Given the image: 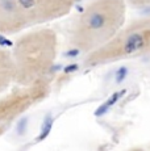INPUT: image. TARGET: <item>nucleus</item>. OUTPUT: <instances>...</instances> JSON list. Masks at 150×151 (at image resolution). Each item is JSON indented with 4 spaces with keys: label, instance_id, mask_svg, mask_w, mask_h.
<instances>
[{
    "label": "nucleus",
    "instance_id": "6e6552de",
    "mask_svg": "<svg viewBox=\"0 0 150 151\" xmlns=\"http://www.w3.org/2000/svg\"><path fill=\"white\" fill-rule=\"evenodd\" d=\"M5 129H7V126H3V125H0V137L3 135V133H4Z\"/></svg>",
    "mask_w": 150,
    "mask_h": 151
},
{
    "label": "nucleus",
    "instance_id": "423d86ee",
    "mask_svg": "<svg viewBox=\"0 0 150 151\" xmlns=\"http://www.w3.org/2000/svg\"><path fill=\"white\" fill-rule=\"evenodd\" d=\"M16 82V71L11 50L0 47V93Z\"/></svg>",
    "mask_w": 150,
    "mask_h": 151
},
{
    "label": "nucleus",
    "instance_id": "7ed1b4c3",
    "mask_svg": "<svg viewBox=\"0 0 150 151\" xmlns=\"http://www.w3.org/2000/svg\"><path fill=\"white\" fill-rule=\"evenodd\" d=\"M79 0H0V34H16L71 12Z\"/></svg>",
    "mask_w": 150,
    "mask_h": 151
},
{
    "label": "nucleus",
    "instance_id": "f257e3e1",
    "mask_svg": "<svg viewBox=\"0 0 150 151\" xmlns=\"http://www.w3.org/2000/svg\"><path fill=\"white\" fill-rule=\"evenodd\" d=\"M125 0H92L75 21L70 45L90 54L107 43L125 24Z\"/></svg>",
    "mask_w": 150,
    "mask_h": 151
},
{
    "label": "nucleus",
    "instance_id": "39448f33",
    "mask_svg": "<svg viewBox=\"0 0 150 151\" xmlns=\"http://www.w3.org/2000/svg\"><path fill=\"white\" fill-rule=\"evenodd\" d=\"M51 89V79L49 76L34 83L25 84L0 97V125L8 126L21 117L28 110L38 105L49 96Z\"/></svg>",
    "mask_w": 150,
    "mask_h": 151
},
{
    "label": "nucleus",
    "instance_id": "0eeeda50",
    "mask_svg": "<svg viewBox=\"0 0 150 151\" xmlns=\"http://www.w3.org/2000/svg\"><path fill=\"white\" fill-rule=\"evenodd\" d=\"M131 7L140 11H150V0H125Z\"/></svg>",
    "mask_w": 150,
    "mask_h": 151
},
{
    "label": "nucleus",
    "instance_id": "f03ea898",
    "mask_svg": "<svg viewBox=\"0 0 150 151\" xmlns=\"http://www.w3.org/2000/svg\"><path fill=\"white\" fill-rule=\"evenodd\" d=\"M12 53L17 84H30L49 76L58 55V36L50 28H37L16 40Z\"/></svg>",
    "mask_w": 150,
    "mask_h": 151
},
{
    "label": "nucleus",
    "instance_id": "20e7f679",
    "mask_svg": "<svg viewBox=\"0 0 150 151\" xmlns=\"http://www.w3.org/2000/svg\"><path fill=\"white\" fill-rule=\"evenodd\" d=\"M150 54V14L124 25L107 43L86 55V67H100Z\"/></svg>",
    "mask_w": 150,
    "mask_h": 151
}]
</instances>
